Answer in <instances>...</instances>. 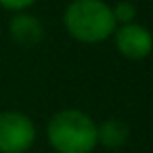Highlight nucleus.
<instances>
[{"mask_svg":"<svg viewBox=\"0 0 153 153\" xmlns=\"http://www.w3.org/2000/svg\"><path fill=\"white\" fill-rule=\"evenodd\" d=\"M46 140L55 153H92L97 143V122L82 109H59L46 124Z\"/></svg>","mask_w":153,"mask_h":153,"instance_id":"1","label":"nucleus"},{"mask_svg":"<svg viewBox=\"0 0 153 153\" xmlns=\"http://www.w3.org/2000/svg\"><path fill=\"white\" fill-rule=\"evenodd\" d=\"M65 32L80 44H101L117 27L105 0H71L63 11Z\"/></svg>","mask_w":153,"mask_h":153,"instance_id":"2","label":"nucleus"},{"mask_svg":"<svg viewBox=\"0 0 153 153\" xmlns=\"http://www.w3.org/2000/svg\"><path fill=\"white\" fill-rule=\"evenodd\" d=\"M34 120L17 109L0 111V153H27L36 143Z\"/></svg>","mask_w":153,"mask_h":153,"instance_id":"3","label":"nucleus"},{"mask_svg":"<svg viewBox=\"0 0 153 153\" xmlns=\"http://www.w3.org/2000/svg\"><path fill=\"white\" fill-rule=\"evenodd\" d=\"M115 51L128 61H143L153 53V34L138 21L117 25L111 34Z\"/></svg>","mask_w":153,"mask_h":153,"instance_id":"4","label":"nucleus"},{"mask_svg":"<svg viewBox=\"0 0 153 153\" xmlns=\"http://www.w3.org/2000/svg\"><path fill=\"white\" fill-rule=\"evenodd\" d=\"M44 34H46L44 23L30 11H17L9 19V36L17 46L23 48L38 46L44 40Z\"/></svg>","mask_w":153,"mask_h":153,"instance_id":"5","label":"nucleus"},{"mask_svg":"<svg viewBox=\"0 0 153 153\" xmlns=\"http://www.w3.org/2000/svg\"><path fill=\"white\" fill-rule=\"evenodd\" d=\"M130 138V126L124 120L107 117L97 124V143L105 149H122Z\"/></svg>","mask_w":153,"mask_h":153,"instance_id":"6","label":"nucleus"},{"mask_svg":"<svg viewBox=\"0 0 153 153\" xmlns=\"http://www.w3.org/2000/svg\"><path fill=\"white\" fill-rule=\"evenodd\" d=\"M111 13H113V19H115L117 25L132 23L138 17V11H136V7L130 2V0H120V2H115L111 7Z\"/></svg>","mask_w":153,"mask_h":153,"instance_id":"7","label":"nucleus"},{"mask_svg":"<svg viewBox=\"0 0 153 153\" xmlns=\"http://www.w3.org/2000/svg\"><path fill=\"white\" fill-rule=\"evenodd\" d=\"M38 0H0V7L4 11L17 13V11H30Z\"/></svg>","mask_w":153,"mask_h":153,"instance_id":"8","label":"nucleus"}]
</instances>
